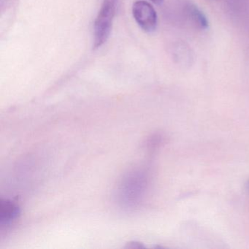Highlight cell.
<instances>
[{
    "label": "cell",
    "instance_id": "1",
    "mask_svg": "<svg viewBox=\"0 0 249 249\" xmlns=\"http://www.w3.org/2000/svg\"><path fill=\"white\" fill-rule=\"evenodd\" d=\"M148 187V177L143 171L135 170L122 180L119 189L121 203L134 207L142 201Z\"/></svg>",
    "mask_w": 249,
    "mask_h": 249
},
{
    "label": "cell",
    "instance_id": "2",
    "mask_svg": "<svg viewBox=\"0 0 249 249\" xmlns=\"http://www.w3.org/2000/svg\"><path fill=\"white\" fill-rule=\"evenodd\" d=\"M119 0H103L98 15L94 21V49L103 46L108 40L113 26Z\"/></svg>",
    "mask_w": 249,
    "mask_h": 249
},
{
    "label": "cell",
    "instance_id": "3",
    "mask_svg": "<svg viewBox=\"0 0 249 249\" xmlns=\"http://www.w3.org/2000/svg\"><path fill=\"white\" fill-rule=\"evenodd\" d=\"M132 14L137 24L147 33L155 31L157 27V14L154 7L144 0H137L132 5Z\"/></svg>",
    "mask_w": 249,
    "mask_h": 249
},
{
    "label": "cell",
    "instance_id": "4",
    "mask_svg": "<svg viewBox=\"0 0 249 249\" xmlns=\"http://www.w3.org/2000/svg\"><path fill=\"white\" fill-rule=\"evenodd\" d=\"M20 209L18 205L10 200L2 199L0 205V224L2 227L11 224L18 218Z\"/></svg>",
    "mask_w": 249,
    "mask_h": 249
},
{
    "label": "cell",
    "instance_id": "5",
    "mask_svg": "<svg viewBox=\"0 0 249 249\" xmlns=\"http://www.w3.org/2000/svg\"><path fill=\"white\" fill-rule=\"evenodd\" d=\"M184 7L185 13L187 16V18L190 20L195 27L202 30L208 28V21L206 17L196 5L188 2Z\"/></svg>",
    "mask_w": 249,
    "mask_h": 249
},
{
    "label": "cell",
    "instance_id": "6",
    "mask_svg": "<svg viewBox=\"0 0 249 249\" xmlns=\"http://www.w3.org/2000/svg\"><path fill=\"white\" fill-rule=\"evenodd\" d=\"M150 1L157 5H161L164 2V0H150Z\"/></svg>",
    "mask_w": 249,
    "mask_h": 249
},
{
    "label": "cell",
    "instance_id": "7",
    "mask_svg": "<svg viewBox=\"0 0 249 249\" xmlns=\"http://www.w3.org/2000/svg\"><path fill=\"white\" fill-rule=\"evenodd\" d=\"M246 187H247L248 190L249 191V181H248L247 184H246Z\"/></svg>",
    "mask_w": 249,
    "mask_h": 249
}]
</instances>
